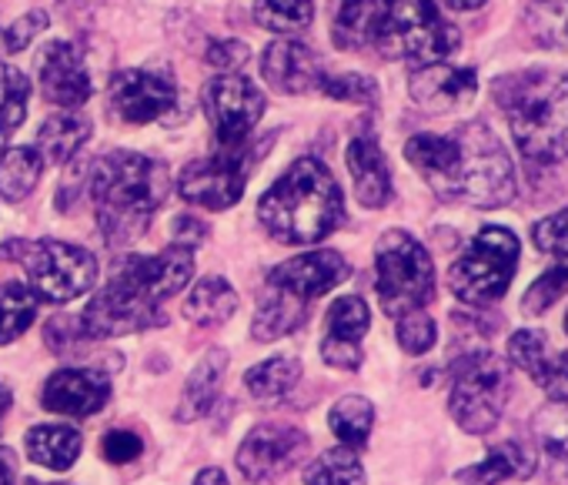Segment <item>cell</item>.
Masks as SVG:
<instances>
[{"mask_svg":"<svg viewBox=\"0 0 568 485\" xmlns=\"http://www.w3.org/2000/svg\"><path fill=\"white\" fill-rule=\"evenodd\" d=\"M405 158L445 201L501 208L515 198V168L488 124L471 121L452 134H415Z\"/></svg>","mask_w":568,"mask_h":485,"instance_id":"6da1fadb","label":"cell"},{"mask_svg":"<svg viewBox=\"0 0 568 485\" xmlns=\"http://www.w3.org/2000/svg\"><path fill=\"white\" fill-rule=\"evenodd\" d=\"M257 218L284 245H318L342 224L345 194L322 161L298 158L267 188Z\"/></svg>","mask_w":568,"mask_h":485,"instance_id":"7a4b0ae2","label":"cell"},{"mask_svg":"<svg viewBox=\"0 0 568 485\" xmlns=\"http://www.w3.org/2000/svg\"><path fill=\"white\" fill-rule=\"evenodd\" d=\"M171 188L168 168L138 151H111L94 164L91 201L108 245L138 241Z\"/></svg>","mask_w":568,"mask_h":485,"instance_id":"3957f363","label":"cell"},{"mask_svg":"<svg viewBox=\"0 0 568 485\" xmlns=\"http://www.w3.org/2000/svg\"><path fill=\"white\" fill-rule=\"evenodd\" d=\"M518 151L535 164L568 158V71H525L495 81Z\"/></svg>","mask_w":568,"mask_h":485,"instance_id":"277c9868","label":"cell"},{"mask_svg":"<svg viewBox=\"0 0 568 485\" xmlns=\"http://www.w3.org/2000/svg\"><path fill=\"white\" fill-rule=\"evenodd\" d=\"M375 48L385 58L435 64L458 48V31L438 14L432 0H382Z\"/></svg>","mask_w":568,"mask_h":485,"instance_id":"5b68a950","label":"cell"},{"mask_svg":"<svg viewBox=\"0 0 568 485\" xmlns=\"http://www.w3.org/2000/svg\"><path fill=\"white\" fill-rule=\"evenodd\" d=\"M0 259H18L24 265L28 285L34 299H44L51 305H68L81 295H88L98 282V262L88 249L68 245V241H8L0 249Z\"/></svg>","mask_w":568,"mask_h":485,"instance_id":"8992f818","label":"cell"},{"mask_svg":"<svg viewBox=\"0 0 568 485\" xmlns=\"http://www.w3.org/2000/svg\"><path fill=\"white\" fill-rule=\"evenodd\" d=\"M375 289L392 319L422 312L435 299V265L418 238L398 228L382 234L375 249Z\"/></svg>","mask_w":568,"mask_h":485,"instance_id":"52a82bcc","label":"cell"},{"mask_svg":"<svg viewBox=\"0 0 568 485\" xmlns=\"http://www.w3.org/2000/svg\"><path fill=\"white\" fill-rule=\"evenodd\" d=\"M518 265V238L508 228H481L462 259L448 272V289L458 302L481 309L498 302L515 275Z\"/></svg>","mask_w":568,"mask_h":485,"instance_id":"ba28073f","label":"cell"},{"mask_svg":"<svg viewBox=\"0 0 568 485\" xmlns=\"http://www.w3.org/2000/svg\"><path fill=\"white\" fill-rule=\"evenodd\" d=\"M508 402V365L488 348L465 352L452 368V418L471 432L485 435L498 425Z\"/></svg>","mask_w":568,"mask_h":485,"instance_id":"9c48e42d","label":"cell"},{"mask_svg":"<svg viewBox=\"0 0 568 485\" xmlns=\"http://www.w3.org/2000/svg\"><path fill=\"white\" fill-rule=\"evenodd\" d=\"M78 322L88 339L104 342V339H121L131 332L164 325V309L158 299H151L134 279H128L118 269L114 279L88 302V309Z\"/></svg>","mask_w":568,"mask_h":485,"instance_id":"30bf717a","label":"cell"},{"mask_svg":"<svg viewBox=\"0 0 568 485\" xmlns=\"http://www.w3.org/2000/svg\"><path fill=\"white\" fill-rule=\"evenodd\" d=\"M247 171H251L247 144H234V148L217 144V151L211 158L191 161L181 171L178 191L191 204H201L207 211H224V208L241 201L244 184H247Z\"/></svg>","mask_w":568,"mask_h":485,"instance_id":"8fae6325","label":"cell"},{"mask_svg":"<svg viewBox=\"0 0 568 485\" xmlns=\"http://www.w3.org/2000/svg\"><path fill=\"white\" fill-rule=\"evenodd\" d=\"M204 114L217 134V144H247V134L264 114V94L241 74H221L204 84Z\"/></svg>","mask_w":568,"mask_h":485,"instance_id":"7c38bea8","label":"cell"},{"mask_svg":"<svg viewBox=\"0 0 568 485\" xmlns=\"http://www.w3.org/2000/svg\"><path fill=\"white\" fill-rule=\"evenodd\" d=\"M308 455V435L292 425H257L237 448V468L247 482H271Z\"/></svg>","mask_w":568,"mask_h":485,"instance_id":"4fadbf2b","label":"cell"},{"mask_svg":"<svg viewBox=\"0 0 568 485\" xmlns=\"http://www.w3.org/2000/svg\"><path fill=\"white\" fill-rule=\"evenodd\" d=\"M178 101V88L171 78L154 71H121L108 84V104L111 111L128 124H151L164 118Z\"/></svg>","mask_w":568,"mask_h":485,"instance_id":"5bb4252c","label":"cell"},{"mask_svg":"<svg viewBox=\"0 0 568 485\" xmlns=\"http://www.w3.org/2000/svg\"><path fill=\"white\" fill-rule=\"evenodd\" d=\"M408 91H412V101L425 114H452V111H462L475 101L478 78L471 68L435 61V64H422L412 71Z\"/></svg>","mask_w":568,"mask_h":485,"instance_id":"9a60e30c","label":"cell"},{"mask_svg":"<svg viewBox=\"0 0 568 485\" xmlns=\"http://www.w3.org/2000/svg\"><path fill=\"white\" fill-rule=\"evenodd\" d=\"M348 279V262L338 252H305L292 262L277 265L267 275V285L292 295L298 302H312L325 292H332L335 285H342Z\"/></svg>","mask_w":568,"mask_h":485,"instance_id":"2e32d148","label":"cell"},{"mask_svg":"<svg viewBox=\"0 0 568 485\" xmlns=\"http://www.w3.org/2000/svg\"><path fill=\"white\" fill-rule=\"evenodd\" d=\"M41 91L51 104L64 111H78L91 98V74L84 64V54L68 44L54 41L41 54Z\"/></svg>","mask_w":568,"mask_h":485,"instance_id":"e0dca14e","label":"cell"},{"mask_svg":"<svg viewBox=\"0 0 568 485\" xmlns=\"http://www.w3.org/2000/svg\"><path fill=\"white\" fill-rule=\"evenodd\" d=\"M368 325H372V312H368L365 299H358V295L338 299L325 319L322 358L342 372L358 368L362 365V339H365Z\"/></svg>","mask_w":568,"mask_h":485,"instance_id":"ac0fdd59","label":"cell"},{"mask_svg":"<svg viewBox=\"0 0 568 485\" xmlns=\"http://www.w3.org/2000/svg\"><path fill=\"white\" fill-rule=\"evenodd\" d=\"M111 398V378L94 368H64L54 372L44 385V408L71 418L98 415Z\"/></svg>","mask_w":568,"mask_h":485,"instance_id":"d6986e66","label":"cell"},{"mask_svg":"<svg viewBox=\"0 0 568 485\" xmlns=\"http://www.w3.org/2000/svg\"><path fill=\"white\" fill-rule=\"evenodd\" d=\"M261 74L277 94H308L312 88H318L325 71H322L318 58L312 54V48L284 38V41H274L264 48Z\"/></svg>","mask_w":568,"mask_h":485,"instance_id":"ffe728a7","label":"cell"},{"mask_svg":"<svg viewBox=\"0 0 568 485\" xmlns=\"http://www.w3.org/2000/svg\"><path fill=\"white\" fill-rule=\"evenodd\" d=\"M128 279H134L151 299L164 302L171 295H178L191 275H194V252L181 249V245H171L164 249L161 255H134V259H124L118 265Z\"/></svg>","mask_w":568,"mask_h":485,"instance_id":"44dd1931","label":"cell"},{"mask_svg":"<svg viewBox=\"0 0 568 485\" xmlns=\"http://www.w3.org/2000/svg\"><path fill=\"white\" fill-rule=\"evenodd\" d=\"M348 171L355 181V198L365 208H385L392 201V171L382 144L372 131H362L348 144Z\"/></svg>","mask_w":568,"mask_h":485,"instance_id":"7402d4cb","label":"cell"},{"mask_svg":"<svg viewBox=\"0 0 568 485\" xmlns=\"http://www.w3.org/2000/svg\"><path fill=\"white\" fill-rule=\"evenodd\" d=\"M531 472H535L531 452L521 442H501L481 462L462 468L455 475V485H501L508 478H528Z\"/></svg>","mask_w":568,"mask_h":485,"instance_id":"603a6c76","label":"cell"},{"mask_svg":"<svg viewBox=\"0 0 568 485\" xmlns=\"http://www.w3.org/2000/svg\"><path fill=\"white\" fill-rule=\"evenodd\" d=\"M224 368H227V352L214 348L207 352L194 372L187 375V385L181 392V408H178V418L181 422H194V418H204L221 392V378H224Z\"/></svg>","mask_w":568,"mask_h":485,"instance_id":"cb8c5ba5","label":"cell"},{"mask_svg":"<svg viewBox=\"0 0 568 485\" xmlns=\"http://www.w3.org/2000/svg\"><path fill=\"white\" fill-rule=\"evenodd\" d=\"M91 138V121L78 111H58L38 134V154L48 164H68Z\"/></svg>","mask_w":568,"mask_h":485,"instance_id":"d4e9b609","label":"cell"},{"mask_svg":"<svg viewBox=\"0 0 568 485\" xmlns=\"http://www.w3.org/2000/svg\"><path fill=\"white\" fill-rule=\"evenodd\" d=\"M28 455L38 465L68 472L81 455V432L71 425H34L28 432Z\"/></svg>","mask_w":568,"mask_h":485,"instance_id":"484cf974","label":"cell"},{"mask_svg":"<svg viewBox=\"0 0 568 485\" xmlns=\"http://www.w3.org/2000/svg\"><path fill=\"white\" fill-rule=\"evenodd\" d=\"M305 309H308V302H298V299H292V295H284V292L271 289V292L261 299V305H257L251 335H254L257 342H277V339H284V335H292V332L302 325Z\"/></svg>","mask_w":568,"mask_h":485,"instance_id":"4316f807","label":"cell"},{"mask_svg":"<svg viewBox=\"0 0 568 485\" xmlns=\"http://www.w3.org/2000/svg\"><path fill=\"white\" fill-rule=\"evenodd\" d=\"M237 309V295L224 279H204L191 289V295L184 299V319L194 325H224Z\"/></svg>","mask_w":568,"mask_h":485,"instance_id":"83f0119b","label":"cell"},{"mask_svg":"<svg viewBox=\"0 0 568 485\" xmlns=\"http://www.w3.org/2000/svg\"><path fill=\"white\" fill-rule=\"evenodd\" d=\"M378 31V0H342L335 14V44L342 51L375 48Z\"/></svg>","mask_w":568,"mask_h":485,"instance_id":"f1b7e54d","label":"cell"},{"mask_svg":"<svg viewBox=\"0 0 568 485\" xmlns=\"http://www.w3.org/2000/svg\"><path fill=\"white\" fill-rule=\"evenodd\" d=\"M298 378H302V362L281 355V358H267V362L254 365L244 375V385L257 402H281L292 395Z\"/></svg>","mask_w":568,"mask_h":485,"instance_id":"f546056e","label":"cell"},{"mask_svg":"<svg viewBox=\"0 0 568 485\" xmlns=\"http://www.w3.org/2000/svg\"><path fill=\"white\" fill-rule=\"evenodd\" d=\"M44 161L38 148H11L0 158V198L4 201H24L38 181H41Z\"/></svg>","mask_w":568,"mask_h":485,"instance_id":"4dcf8cb0","label":"cell"},{"mask_svg":"<svg viewBox=\"0 0 568 485\" xmlns=\"http://www.w3.org/2000/svg\"><path fill=\"white\" fill-rule=\"evenodd\" d=\"M531 432L545 448V455L551 458V465L558 468V475L568 478V405L565 402L541 405L531 418Z\"/></svg>","mask_w":568,"mask_h":485,"instance_id":"1f68e13d","label":"cell"},{"mask_svg":"<svg viewBox=\"0 0 568 485\" xmlns=\"http://www.w3.org/2000/svg\"><path fill=\"white\" fill-rule=\"evenodd\" d=\"M31 101V81L11 64H0V148L24 124Z\"/></svg>","mask_w":568,"mask_h":485,"instance_id":"d6a6232c","label":"cell"},{"mask_svg":"<svg viewBox=\"0 0 568 485\" xmlns=\"http://www.w3.org/2000/svg\"><path fill=\"white\" fill-rule=\"evenodd\" d=\"M34 315H38V302L28 285L18 282L0 285V345H11L14 339H21L31 329Z\"/></svg>","mask_w":568,"mask_h":485,"instance_id":"836d02e7","label":"cell"},{"mask_svg":"<svg viewBox=\"0 0 568 485\" xmlns=\"http://www.w3.org/2000/svg\"><path fill=\"white\" fill-rule=\"evenodd\" d=\"M315 18V0H254V21L264 31L298 34Z\"/></svg>","mask_w":568,"mask_h":485,"instance_id":"e575fe53","label":"cell"},{"mask_svg":"<svg viewBox=\"0 0 568 485\" xmlns=\"http://www.w3.org/2000/svg\"><path fill=\"white\" fill-rule=\"evenodd\" d=\"M328 425H332V432H335L348 448H358V445H365L368 435H372L375 405H372L368 398H362V395H345V398L332 408Z\"/></svg>","mask_w":568,"mask_h":485,"instance_id":"d590c367","label":"cell"},{"mask_svg":"<svg viewBox=\"0 0 568 485\" xmlns=\"http://www.w3.org/2000/svg\"><path fill=\"white\" fill-rule=\"evenodd\" d=\"M508 358L515 368H521L535 385H545L551 352H548V335L538 329H521L508 339Z\"/></svg>","mask_w":568,"mask_h":485,"instance_id":"8d00e7d4","label":"cell"},{"mask_svg":"<svg viewBox=\"0 0 568 485\" xmlns=\"http://www.w3.org/2000/svg\"><path fill=\"white\" fill-rule=\"evenodd\" d=\"M305 485H365V468L358 455L345 448H328L305 475Z\"/></svg>","mask_w":568,"mask_h":485,"instance_id":"74e56055","label":"cell"},{"mask_svg":"<svg viewBox=\"0 0 568 485\" xmlns=\"http://www.w3.org/2000/svg\"><path fill=\"white\" fill-rule=\"evenodd\" d=\"M565 292H568V255H558V262H555L541 279H535L531 289L525 292L521 312H525V315H541V312H548Z\"/></svg>","mask_w":568,"mask_h":485,"instance_id":"f35d334b","label":"cell"},{"mask_svg":"<svg viewBox=\"0 0 568 485\" xmlns=\"http://www.w3.org/2000/svg\"><path fill=\"white\" fill-rule=\"evenodd\" d=\"M318 91L328 94V98H335V101H352V104H375L378 101L375 81L372 78H362V74H338V78L322 74Z\"/></svg>","mask_w":568,"mask_h":485,"instance_id":"ab89813d","label":"cell"},{"mask_svg":"<svg viewBox=\"0 0 568 485\" xmlns=\"http://www.w3.org/2000/svg\"><path fill=\"white\" fill-rule=\"evenodd\" d=\"M435 339H438V329L425 312H412L398 319V345L408 355H425L435 345Z\"/></svg>","mask_w":568,"mask_h":485,"instance_id":"60d3db41","label":"cell"},{"mask_svg":"<svg viewBox=\"0 0 568 485\" xmlns=\"http://www.w3.org/2000/svg\"><path fill=\"white\" fill-rule=\"evenodd\" d=\"M531 241L538 252H551V255H568V208L541 218L531 228Z\"/></svg>","mask_w":568,"mask_h":485,"instance_id":"b9f144b4","label":"cell"},{"mask_svg":"<svg viewBox=\"0 0 568 485\" xmlns=\"http://www.w3.org/2000/svg\"><path fill=\"white\" fill-rule=\"evenodd\" d=\"M48 31V14L44 11H31L24 18H18L4 34H0V41H4V51L8 54H21L24 48H31V41Z\"/></svg>","mask_w":568,"mask_h":485,"instance_id":"7bdbcfd3","label":"cell"},{"mask_svg":"<svg viewBox=\"0 0 568 485\" xmlns=\"http://www.w3.org/2000/svg\"><path fill=\"white\" fill-rule=\"evenodd\" d=\"M101 455L114 465H128L141 455V438L134 432H124V428H114L101 438Z\"/></svg>","mask_w":568,"mask_h":485,"instance_id":"ee69618b","label":"cell"},{"mask_svg":"<svg viewBox=\"0 0 568 485\" xmlns=\"http://www.w3.org/2000/svg\"><path fill=\"white\" fill-rule=\"evenodd\" d=\"M207 64L221 68L224 74H237L241 64H247V44L241 41H217L207 48Z\"/></svg>","mask_w":568,"mask_h":485,"instance_id":"f6af8a7d","label":"cell"},{"mask_svg":"<svg viewBox=\"0 0 568 485\" xmlns=\"http://www.w3.org/2000/svg\"><path fill=\"white\" fill-rule=\"evenodd\" d=\"M555 402H568V352H551L548 378L541 385Z\"/></svg>","mask_w":568,"mask_h":485,"instance_id":"bcb514c9","label":"cell"},{"mask_svg":"<svg viewBox=\"0 0 568 485\" xmlns=\"http://www.w3.org/2000/svg\"><path fill=\"white\" fill-rule=\"evenodd\" d=\"M204 234H207V228H204L201 221H194V218L181 214V218H178V224H174V241H171V245H181V249L194 252V249L201 245V241H204Z\"/></svg>","mask_w":568,"mask_h":485,"instance_id":"7dc6e473","label":"cell"},{"mask_svg":"<svg viewBox=\"0 0 568 485\" xmlns=\"http://www.w3.org/2000/svg\"><path fill=\"white\" fill-rule=\"evenodd\" d=\"M14 475H18L14 455L8 448H0V485H14Z\"/></svg>","mask_w":568,"mask_h":485,"instance_id":"c3c4849f","label":"cell"},{"mask_svg":"<svg viewBox=\"0 0 568 485\" xmlns=\"http://www.w3.org/2000/svg\"><path fill=\"white\" fill-rule=\"evenodd\" d=\"M194 485H227V475L221 468H201Z\"/></svg>","mask_w":568,"mask_h":485,"instance_id":"681fc988","label":"cell"},{"mask_svg":"<svg viewBox=\"0 0 568 485\" xmlns=\"http://www.w3.org/2000/svg\"><path fill=\"white\" fill-rule=\"evenodd\" d=\"M445 4L452 8V11H478L485 0H445Z\"/></svg>","mask_w":568,"mask_h":485,"instance_id":"f907efd6","label":"cell"},{"mask_svg":"<svg viewBox=\"0 0 568 485\" xmlns=\"http://www.w3.org/2000/svg\"><path fill=\"white\" fill-rule=\"evenodd\" d=\"M8 402H11V392L0 385V418H4V412H8Z\"/></svg>","mask_w":568,"mask_h":485,"instance_id":"816d5d0a","label":"cell"},{"mask_svg":"<svg viewBox=\"0 0 568 485\" xmlns=\"http://www.w3.org/2000/svg\"><path fill=\"white\" fill-rule=\"evenodd\" d=\"M34 485H48V482H34Z\"/></svg>","mask_w":568,"mask_h":485,"instance_id":"f5cc1de1","label":"cell"},{"mask_svg":"<svg viewBox=\"0 0 568 485\" xmlns=\"http://www.w3.org/2000/svg\"><path fill=\"white\" fill-rule=\"evenodd\" d=\"M565 332H568V319H565Z\"/></svg>","mask_w":568,"mask_h":485,"instance_id":"db71d44e","label":"cell"}]
</instances>
